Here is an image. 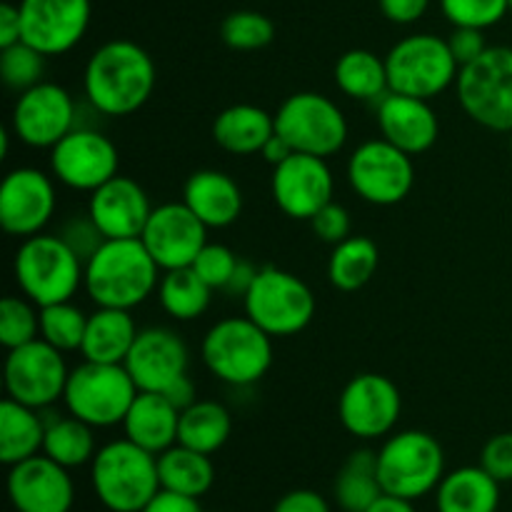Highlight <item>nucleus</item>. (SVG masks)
Instances as JSON below:
<instances>
[{
    "label": "nucleus",
    "instance_id": "obj_1",
    "mask_svg": "<svg viewBox=\"0 0 512 512\" xmlns=\"http://www.w3.org/2000/svg\"><path fill=\"white\" fill-rule=\"evenodd\" d=\"M158 80L155 60L133 40H108L85 63L83 93L95 113L125 118L150 100Z\"/></svg>",
    "mask_w": 512,
    "mask_h": 512
},
{
    "label": "nucleus",
    "instance_id": "obj_2",
    "mask_svg": "<svg viewBox=\"0 0 512 512\" xmlns=\"http://www.w3.org/2000/svg\"><path fill=\"white\" fill-rule=\"evenodd\" d=\"M160 273L140 238L105 240L85 263L83 290L95 308L135 310L158 293Z\"/></svg>",
    "mask_w": 512,
    "mask_h": 512
},
{
    "label": "nucleus",
    "instance_id": "obj_3",
    "mask_svg": "<svg viewBox=\"0 0 512 512\" xmlns=\"http://www.w3.org/2000/svg\"><path fill=\"white\" fill-rule=\"evenodd\" d=\"M90 485L108 512H143L160 490L158 455L133 440H110L90 463Z\"/></svg>",
    "mask_w": 512,
    "mask_h": 512
},
{
    "label": "nucleus",
    "instance_id": "obj_4",
    "mask_svg": "<svg viewBox=\"0 0 512 512\" xmlns=\"http://www.w3.org/2000/svg\"><path fill=\"white\" fill-rule=\"evenodd\" d=\"M13 275L20 293L38 308L65 303L78 295L85 280V263L63 243L58 233H38L20 240Z\"/></svg>",
    "mask_w": 512,
    "mask_h": 512
},
{
    "label": "nucleus",
    "instance_id": "obj_5",
    "mask_svg": "<svg viewBox=\"0 0 512 512\" xmlns=\"http://www.w3.org/2000/svg\"><path fill=\"white\" fill-rule=\"evenodd\" d=\"M200 355L213 378L233 388L260 383L273 365V338L258 323L243 318H223L205 333Z\"/></svg>",
    "mask_w": 512,
    "mask_h": 512
},
{
    "label": "nucleus",
    "instance_id": "obj_6",
    "mask_svg": "<svg viewBox=\"0 0 512 512\" xmlns=\"http://www.w3.org/2000/svg\"><path fill=\"white\" fill-rule=\"evenodd\" d=\"M378 475L383 493L415 503L435 493L445 478L443 445L425 430L388 435L378 450Z\"/></svg>",
    "mask_w": 512,
    "mask_h": 512
},
{
    "label": "nucleus",
    "instance_id": "obj_7",
    "mask_svg": "<svg viewBox=\"0 0 512 512\" xmlns=\"http://www.w3.org/2000/svg\"><path fill=\"white\" fill-rule=\"evenodd\" d=\"M390 93L433 100L458 83L460 63L448 40L433 33H415L400 38L385 55Z\"/></svg>",
    "mask_w": 512,
    "mask_h": 512
},
{
    "label": "nucleus",
    "instance_id": "obj_8",
    "mask_svg": "<svg viewBox=\"0 0 512 512\" xmlns=\"http://www.w3.org/2000/svg\"><path fill=\"white\" fill-rule=\"evenodd\" d=\"M138 393V385L125 365L83 360L78 368L70 370L63 403L70 415L93 428H115L123 425Z\"/></svg>",
    "mask_w": 512,
    "mask_h": 512
},
{
    "label": "nucleus",
    "instance_id": "obj_9",
    "mask_svg": "<svg viewBox=\"0 0 512 512\" xmlns=\"http://www.w3.org/2000/svg\"><path fill=\"white\" fill-rule=\"evenodd\" d=\"M455 93L473 123L512 133V48L490 45L478 60L460 68Z\"/></svg>",
    "mask_w": 512,
    "mask_h": 512
},
{
    "label": "nucleus",
    "instance_id": "obj_10",
    "mask_svg": "<svg viewBox=\"0 0 512 512\" xmlns=\"http://www.w3.org/2000/svg\"><path fill=\"white\" fill-rule=\"evenodd\" d=\"M245 315L258 323L270 338H290L313 323L315 295L305 280L290 270L260 268L243 298Z\"/></svg>",
    "mask_w": 512,
    "mask_h": 512
},
{
    "label": "nucleus",
    "instance_id": "obj_11",
    "mask_svg": "<svg viewBox=\"0 0 512 512\" xmlns=\"http://www.w3.org/2000/svg\"><path fill=\"white\" fill-rule=\"evenodd\" d=\"M275 133L288 140L295 153L328 160L345 148L350 125L333 98L303 90L288 95L275 110Z\"/></svg>",
    "mask_w": 512,
    "mask_h": 512
},
{
    "label": "nucleus",
    "instance_id": "obj_12",
    "mask_svg": "<svg viewBox=\"0 0 512 512\" xmlns=\"http://www.w3.org/2000/svg\"><path fill=\"white\" fill-rule=\"evenodd\" d=\"M348 183L360 200L378 208L403 203L415 185L413 155L385 138L360 143L348 158Z\"/></svg>",
    "mask_w": 512,
    "mask_h": 512
},
{
    "label": "nucleus",
    "instance_id": "obj_13",
    "mask_svg": "<svg viewBox=\"0 0 512 512\" xmlns=\"http://www.w3.org/2000/svg\"><path fill=\"white\" fill-rule=\"evenodd\" d=\"M70 368L65 353L45 343L43 338L8 350L3 368L5 393L15 403L45 410L63 400Z\"/></svg>",
    "mask_w": 512,
    "mask_h": 512
},
{
    "label": "nucleus",
    "instance_id": "obj_14",
    "mask_svg": "<svg viewBox=\"0 0 512 512\" xmlns=\"http://www.w3.org/2000/svg\"><path fill=\"white\" fill-rule=\"evenodd\" d=\"M50 175L78 193H93L120 175L118 145L100 130L78 125L50 148Z\"/></svg>",
    "mask_w": 512,
    "mask_h": 512
},
{
    "label": "nucleus",
    "instance_id": "obj_15",
    "mask_svg": "<svg viewBox=\"0 0 512 512\" xmlns=\"http://www.w3.org/2000/svg\"><path fill=\"white\" fill-rule=\"evenodd\" d=\"M73 128H78V103L63 85L43 80L15 98L10 130L28 148L50 150Z\"/></svg>",
    "mask_w": 512,
    "mask_h": 512
},
{
    "label": "nucleus",
    "instance_id": "obj_16",
    "mask_svg": "<svg viewBox=\"0 0 512 512\" xmlns=\"http://www.w3.org/2000/svg\"><path fill=\"white\" fill-rule=\"evenodd\" d=\"M403 413L398 385L378 373H360L338 400L340 425L358 440L388 438Z\"/></svg>",
    "mask_w": 512,
    "mask_h": 512
},
{
    "label": "nucleus",
    "instance_id": "obj_17",
    "mask_svg": "<svg viewBox=\"0 0 512 512\" xmlns=\"http://www.w3.org/2000/svg\"><path fill=\"white\" fill-rule=\"evenodd\" d=\"M58 208L55 178L40 168H13L0 185V225L10 238L45 233Z\"/></svg>",
    "mask_w": 512,
    "mask_h": 512
},
{
    "label": "nucleus",
    "instance_id": "obj_18",
    "mask_svg": "<svg viewBox=\"0 0 512 512\" xmlns=\"http://www.w3.org/2000/svg\"><path fill=\"white\" fill-rule=\"evenodd\" d=\"M270 193L275 205L290 220H313L333 203L335 178L328 160L308 153H293L273 168Z\"/></svg>",
    "mask_w": 512,
    "mask_h": 512
},
{
    "label": "nucleus",
    "instance_id": "obj_19",
    "mask_svg": "<svg viewBox=\"0 0 512 512\" xmlns=\"http://www.w3.org/2000/svg\"><path fill=\"white\" fill-rule=\"evenodd\" d=\"M23 40L45 58L70 53L90 28V0H20Z\"/></svg>",
    "mask_w": 512,
    "mask_h": 512
},
{
    "label": "nucleus",
    "instance_id": "obj_20",
    "mask_svg": "<svg viewBox=\"0 0 512 512\" xmlns=\"http://www.w3.org/2000/svg\"><path fill=\"white\" fill-rule=\"evenodd\" d=\"M140 240L165 273V270L190 268L195 263L200 250L208 245V228L195 218L183 200H178L153 208Z\"/></svg>",
    "mask_w": 512,
    "mask_h": 512
},
{
    "label": "nucleus",
    "instance_id": "obj_21",
    "mask_svg": "<svg viewBox=\"0 0 512 512\" xmlns=\"http://www.w3.org/2000/svg\"><path fill=\"white\" fill-rule=\"evenodd\" d=\"M123 365L140 393H165L175 380L188 375L190 353L175 330L153 325L140 330Z\"/></svg>",
    "mask_w": 512,
    "mask_h": 512
},
{
    "label": "nucleus",
    "instance_id": "obj_22",
    "mask_svg": "<svg viewBox=\"0 0 512 512\" xmlns=\"http://www.w3.org/2000/svg\"><path fill=\"white\" fill-rule=\"evenodd\" d=\"M8 498L15 512H70L75 485L68 468L40 453L10 465Z\"/></svg>",
    "mask_w": 512,
    "mask_h": 512
},
{
    "label": "nucleus",
    "instance_id": "obj_23",
    "mask_svg": "<svg viewBox=\"0 0 512 512\" xmlns=\"http://www.w3.org/2000/svg\"><path fill=\"white\" fill-rule=\"evenodd\" d=\"M88 213L108 240L140 238L148 225L153 205L138 180L115 175L88 198Z\"/></svg>",
    "mask_w": 512,
    "mask_h": 512
},
{
    "label": "nucleus",
    "instance_id": "obj_24",
    "mask_svg": "<svg viewBox=\"0 0 512 512\" xmlns=\"http://www.w3.org/2000/svg\"><path fill=\"white\" fill-rule=\"evenodd\" d=\"M375 120L380 138L398 145L413 158L428 153L440 138V118L430 100L413 95L388 93L380 103H375Z\"/></svg>",
    "mask_w": 512,
    "mask_h": 512
},
{
    "label": "nucleus",
    "instance_id": "obj_25",
    "mask_svg": "<svg viewBox=\"0 0 512 512\" xmlns=\"http://www.w3.org/2000/svg\"><path fill=\"white\" fill-rule=\"evenodd\" d=\"M183 203L208 230L230 228L243 213V190L223 170H195L183 185Z\"/></svg>",
    "mask_w": 512,
    "mask_h": 512
},
{
    "label": "nucleus",
    "instance_id": "obj_26",
    "mask_svg": "<svg viewBox=\"0 0 512 512\" xmlns=\"http://www.w3.org/2000/svg\"><path fill=\"white\" fill-rule=\"evenodd\" d=\"M180 410L163 393H138L123 420L125 438L160 455L178 443Z\"/></svg>",
    "mask_w": 512,
    "mask_h": 512
},
{
    "label": "nucleus",
    "instance_id": "obj_27",
    "mask_svg": "<svg viewBox=\"0 0 512 512\" xmlns=\"http://www.w3.org/2000/svg\"><path fill=\"white\" fill-rule=\"evenodd\" d=\"M275 135V113L260 105L238 103L220 110L213 120V140L230 155H255Z\"/></svg>",
    "mask_w": 512,
    "mask_h": 512
},
{
    "label": "nucleus",
    "instance_id": "obj_28",
    "mask_svg": "<svg viewBox=\"0 0 512 512\" xmlns=\"http://www.w3.org/2000/svg\"><path fill=\"white\" fill-rule=\"evenodd\" d=\"M130 313L133 310L95 308V313L88 315V328H85V340L80 348L83 360L123 365L140 333Z\"/></svg>",
    "mask_w": 512,
    "mask_h": 512
},
{
    "label": "nucleus",
    "instance_id": "obj_29",
    "mask_svg": "<svg viewBox=\"0 0 512 512\" xmlns=\"http://www.w3.org/2000/svg\"><path fill=\"white\" fill-rule=\"evenodd\" d=\"M435 508L438 512H498L500 483L483 465H465L440 480Z\"/></svg>",
    "mask_w": 512,
    "mask_h": 512
},
{
    "label": "nucleus",
    "instance_id": "obj_30",
    "mask_svg": "<svg viewBox=\"0 0 512 512\" xmlns=\"http://www.w3.org/2000/svg\"><path fill=\"white\" fill-rule=\"evenodd\" d=\"M333 78L340 93L360 103H380L390 93L388 65L373 50L353 48L340 55Z\"/></svg>",
    "mask_w": 512,
    "mask_h": 512
},
{
    "label": "nucleus",
    "instance_id": "obj_31",
    "mask_svg": "<svg viewBox=\"0 0 512 512\" xmlns=\"http://www.w3.org/2000/svg\"><path fill=\"white\" fill-rule=\"evenodd\" d=\"M45 420L40 410L5 398L0 405V460L5 465L23 463L43 453Z\"/></svg>",
    "mask_w": 512,
    "mask_h": 512
},
{
    "label": "nucleus",
    "instance_id": "obj_32",
    "mask_svg": "<svg viewBox=\"0 0 512 512\" xmlns=\"http://www.w3.org/2000/svg\"><path fill=\"white\" fill-rule=\"evenodd\" d=\"M383 495L378 475V453L358 448L340 465L333 483V498L343 512H365Z\"/></svg>",
    "mask_w": 512,
    "mask_h": 512
},
{
    "label": "nucleus",
    "instance_id": "obj_33",
    "mask_svg": "<svg viewBox=\"0 0 512 512\" xmlns=\"http://www.w3.org/2000/svg\"><path fill=\"white\" fill-rule=\"evenodd\" d=\"M158 473L160 488L190 495V498H203L215 483V465L210 455L185 448L180 443L158 455Z\"/></svg>",
    "mask_w": 512,
    "mask_h": 512
},
{
    "label": "nucleus",
    "instance_id": "obj_34",
    "mask_svg": "<svg viewBox=\"0 0 512 512\" xmlns=\"http://www.w3.org/2000/svg\"><path fill=\"white\" fill-rule=\"evenodd\" d=\"M233 433V418L218 400H198L180 413L178 443L198 453L213 455L223 448Z\"/></svg>",
    "mask_w": 512,
    "mask_h": 512
},
{
    "label": "nucleus",
    "instance_id": "obj_35",
    "mask_svg": "<svg viewBox=\"0 0 512 512\" xmlns=\"http://www.w3.org/2000/svg\"><path fill=\"white\" fill-rule=\"evenodd\" d=\"M93 425L83 423L75 415H53L45 420V443L43 453L63 468L75 470L93 463L98 453Z\"/></svg>",
    "mask_w": 512,
    "mask_h": 512
},
{
    "label": "nucleus",
    "instance_id": "obj_36",
    "mask_svg": "<svg viewBox=\"0 0 512 512\" xmlns=\"http://www.w3.org/2000/svg\"><path fill=\"white\" fill-rule=\"evenodd\" d=\"M378 265L380 250L375 240L365 235H350L343 243L333 245L328 260V280L340 293H355L373 280Z\"/></svg>",
    "mask_w": 512,
    "mask_h": 512
},
{
    "label": "nucleus",
    "instance_id": "obj_37",
    "mask_svg": "<svg viewBox=\"0 0 512 512\" xmlns=\"http://www.w3.org/2000/svg\"><path fill=\"white\" fill-rule=\"evenodd\" d=\"M158 300L165 315L180 323H193L213 300V288L193 268L165 270L158 285Z\"/></svg>",
    "mask_w": 512,
    "mask_h": 512
},
{
    "label": "nucleus",
    "instance_id": "obj_38",
    "mask_svg": "<svg viewBox=\"0 0 512 512\" xmlns=\"http://www.w3.org/2000/svg\"><path fill=\"white\" fill-rule=\"evenodd\" d=\"M85 328H88V313H83L73 300L40 308V338L60 353H80Z\"/></svg>",
    "mask_w": 512,
    "mask_h": 512
},
{
    "label": "nucleus",
    "instance_id": "obj_39",
    "mask_svg": "<svg viewBox=\"0 0 512 512\" xmlns=\"http://www.w3.org/2000/svg\"><path fill=\"white\" fill-rule=\"evenodd\" d=\"M273 38L275 23L258 10H235V13L225 15V20L220 23V40L230 50H240V53L268 48Z\"/></svg>",
    "mask_w": 512,
    "mask_h": 512
},
{
    "label": "nucleus",
    "instance_id": "obj_40",
    "mask_svg": "<svg viewBox=\"0 0 512 512\" xmlns=\"http://www.w3.org/2000/svg\"><path fill=\"white\" fill-rule=\"evenodd\" d=\"M45 60L48 58L25 40L10 45V48H0V78H3L5 88L20 95L33 85L43 83Z\"/></svg>",
    "mask_w": 512,
    "mask_h": 512
},
{
    "label": "nucleus",
    "instance_id": "obj_41",
    "mask_svg": "<svg viewBox=\"0 0 512 512\" xmlns=\"http://www.w3.org/2000/svg\"><path fill=\"white\" fill-rule=\"evenodd\" d=\"M40 338V308L20 295H5L0 303V343L8 350Z\"/></svg>",
    "mask_w": 512,
    "mask_h": 512
},
{
    "label": "nucleus",
    "instance_id": "obj_42",
    "mask_svg": "<svg viewBox=\"0 0 512 512\" xmlns=\"http://www.w3.org/2000/svg\"><path fill=\"white\" fill-rule=\"evenodd\" d=\"M440 10L453 28L488 30L510 13V0H440Z\"/></svg>",
    "mask_w": 512,
    "mask_h": 512
},
{
    "label": "nucleus",
    "instance_id": "obj_43",
    "mask_svg": "<svg viewBox=\"0 0 512 512\" xmlns=\"http://www.w3.org/2000/svg\"><path fill=\"white\" fill-rule=\"evenodd\" d=\"M240 258L228 248V245L220 243H208L200 255L195 258V263L190 268L205 280L213 290H225L228 283L233 280L235 270H238Z\"/></svg>",
    "mask_w": 512,
    "mask_h": 512
},
{
    "label": "nucleus",
    "instance_id": "obj_44",
    "mask_svg": "<svg viewBox=\"0 0 512 512\" xmlns=\"http://www.w3.org/2000/svg\"><path fill=\"white\" fill-rule=\"evenodd\" d=\"M58 235L63 238V243L68 245L80 260H83V263H88V260L98 253L100 245L108 240L103 233H100V228L95 225V220L90 218V213L73 215V218L65 220V223L60 225Z\"/></svg>",
    "mask_w": 512,
    "mask_h": 512
},
{
    "label": "nucleus",
    "instance_id": "obj_45",
    "mask_svg": "<svg viewBox=\"0 0 512 512\" xmlns=\"http://www.w3.org/2000/svg\"><path fill=\"white\" fill-rule=\"evenodd\" d=\"M310 228H313L315 238L323 240L328 245L343 243L345 238H350V230H353V220H350V213L345 205L333 203L325 205L313 220H310Z\"/></svg>",
    "mask_w": 512,
    "mask_h": 512
},
{
    "label": "nucleus",
    "instance_id": "obj_46",
    "mask_svg": "<svg viewBox=\"0 0 512 512\" xmlns=\"http://www.w3.org/2000/svg\"><path fill=\"white\" fill-rule=\"evenodd\" d=\"M480 465L493 475L498 483L512 480V433H500L485 443L480 453Z\"/></svg>",
    "mask_w": 512,
    "mask_h": 512
},
{
    "label": "nucleus",
    "instance_id": "obj_47",
    "mask_svg": "<svg viewBox=\"0 0 512 512\" xmlns=\"http://www.w3.org/2000/svg\"><path fill=\"white\" fill-rule=\"evenodd\" d=\"M448 45L450 50H453L455 60L460 63V68L470 65L473 60H478L480 55L490 48V45L485 43V30L478 28H453Z\"/></svg>",
    "mask_w": 512,
    "mask_h": 512
},
{
    "label": "nucleus",
    "instance_id": "obj_48",
    "mask_svg": "<svg viewBox=\"0 0 512 512\" xmlns=\"http://www.w3.org/2000/svg\"><path fill=\"white\" fill-rule=\"evenodd\" d=\"M273 512H333L330 503L320 493L310 488H298L285 493L278 503L273 505Z\"/></svg>",
    "mask_w": 512,
    "mask_h": 512
},
{
    "label": "nucleus",
    "instance_id": "obj_49",
    "mask_svg": "<svg viewBox=\"0 0 512 512\" xmlns=\"http://www.w3.org/2000/svg\"><path fill=\"white\" fill-rule=\"evenodd\" d=\"M378 8L390 23L413 25L428 13L430 0H378Z\"/></svg>",
    "mask_w": 512,
    "mask_h": 512
},
{
    "label": "nucleus",
    "instance_id": "obj_50",
    "mask_svg": "<svg viewBox=\"0 0 512 512\" xmlns=\"http://www.w3.org/2000/svg\"><path fill=\"white\" fill-rule=\"evenodd\" d=\"M143 512H203V508H200V498L160 488Z\"/></svg>",
    "mask_w": 512,
    "mask_h": 512
},
{
    "label": "nucleus",
    "instance_id": "obj_51",
    "mask_svg": "<svg viewBox=\"0 0 512 512\" xmlns=\"http://www.w3.org/2000/svg\"><path fill=\"white\" fill-rule=\"evenodd\" d=\"M23 40V20H20V8L13 3L0 5V48Z\"/></svg>",
    "mask_w": 512,
    "mask_h": 512
},
{
    "label": "nucleus",
    "instance_id": "obj_52",
    "mask_svg": "<svg viewBox=\"0 0 512 512\" xmlns=\"http://www.w3.org/2000/svg\"><path fill=\"white\" fill-rule=\"evenodd\" d=\"M163 395L180 410V413H183L185 408H190L193 403H198V393H195V383L190 375H183V378L175 380Z\"/></svg>",
    "mask_w": 512,
    "mask_h": 512
},
{
    "label": "nucleus",
    "instance_id": "obj_53",
    "mask_svg": "<svg viewBox=\"0 0 512 512\" xmlns=\"http://www.w3.org/2000/svg\"><path fill=\"white\" fill-rule=\"evenodd\" d=\"M255 275H258V268H255L253 263H248V260H240L233 280H230L228 288H225L223 293H228L230 298H245V293H248L250 285H253Z\"/></svg>",
    "mask_w": 512,
    "mask_h": 512
},
{
    "label": "nucleus",
    "instance_id": "obj_54",
    "mask_svg": "<svg viewBox=\"0 0 512 512\" xmlns=\"http://www.w3.org/2000/svg\"><path fill=\"white\" fill-rule=\"evenodd\" d=\"M293 153H295L293 145H290L285 138H280L278 133H275L273 138H270L268 143H265V148L260 150V155H263V158L268 160V163L273 165V168H275V165L283 163V160H288Z\"/></svg>",
    "mask_w": 512,
    "mask_h": 512
},
{
    "label": "nucleus",
    "instance_id": "obj_55",
    "mask_svg": "<svg viewBox=\"0 0 512 512\" xmlns=\"http://www.w3.org/2000/svg\"><path fill=\"white\" fill-rule=\"evenodd\" d=\"M365 512H418V510H415L413 500L395 498V495L383 493Z\"/></svg>",
    "mask_w": 512,
    "mask_h": 512
},
{
    "label": "nucleus",
    "instance_id": "obj_56",
    "mask_svg": "<svg viewBox=\"0 0 512 512\" xmlns=\"http://www.w3.org/2000/svg\"><path fill=\"white\" fill-rule=\"evenodd\" d=\"M508 148H510V158H512V133H510V143H508Z\"/></svg>",
    "mask_w": 512,
    "mask_h": 512
},
{
    "label": "nucleus",
    "instance_id": "obj_57",
    "mask_svg": "<svg viewBox=\"0 0 512 512\" xmlns=\"http://www.w3.org/2000/svg\"><path fill=\"white\" fill-rule=\"evenodd\" d=\"M510 10H512V0H510Z\"/></svg>",
    "mask_w": 512,
    "mask_h": 512
}]
</instances>
